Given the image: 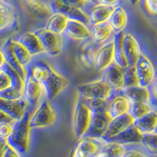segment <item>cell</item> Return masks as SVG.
Instances as JSON below:
<instances>
[{
	"instance_id": "cell-1",
	"label": "cell",
	"mask_w": 157,
	"mask_h": 157,
	"mask_svg": "<svg viewBox=\"0 0 157 157\" xmlns=\"http://www.w3.org/2000/svg\"><path fill=\"white\" fill-rule=\"evenodd\" d=\"M32 78L44 88L47 99L53 100L68 86V80L44 61H38L28 69Z\"/></svg>"
},
{
	"instance_id": "cell-2",
	"label": "cell",
	"mask_w": 157,
	"mask_h": 157,
	"mask_svg": "<svg viewBox=\"0 0 157 157\" xmlns=\"http://www.w3.org/2000/svg\"><path fill=\"white\" fill-rule=\"evenodd\" d=\"M31 114L26 112L24 117L14 123L13 131L7 139L10 146L14 148L20 154L25 153L29 151L30 145V132L29 126Z\"/></svg>"
},
{
	"instance_id": "cell-3",
	"label": "cell",
	"mask_w": 157,
	"mask_h": 157,
	"mask_svg": "<svg viewBox=\"0 0 157 157\" xmlns=\"http://www.w3.org/2000/svg\"><path fill=\"white\" fill-rule=\"evenodd\" d=\"M91 112L83 101V98L78 95L72 117V128L77 138H82L86 134L91 120Z\"/></svg>"
},
{
	"instance_id": "cell-4",
	"label": "cell",
	"mask_w": 157,
	"mask_h": 157,
	"mask_svg": "<svg viewBox=\"0 0 157 157\" xmlns=\"http://www.w3.org/2000/svg\"><path fill=\"white\" fill-rule=\"evenodd\" d=\"M77 90L78 95L85 99L109 101L116 94V91L102 79L78 86Z\"/></svg>"
},
{
	"instance_id": "cell-5",
	"label": "cell",
	"mask_w": 157,
	"mask_h": 157,
	"mask_svg": "<svg viewBox=\"0 0 157 157\" xmlns=\"http://www.w3.org/2000/svg\"><path fill=\"white\" fill-rule=\"evenodd\" d=\"M56 121V113L50 100L43 99L34 113L31 116L29 126L31 129L50 127Z\"/></svg>"
},
{
	"instance_id": "cell-6",
	"label": "cell",
	"mask_w": 157,
	"mask_h": 157,
	"mask_svg": "<svg viewBox=\"0 0 157 157\" xmlns=\"http://www.w3.org/2000/svg\"><path fill=\"white\" fill-rule=\"evenodd\" d=\"M106 142L101 138L82 137L71 153V157H97Z\"/></svg>"
},
{
	"instance_id": "cell-7",
	"label": "cell",
	"mask_w": 157,
	"mask_h": 157,
	"mask_svg": "<svg viewBox=\"0 0 157 157\" xmlns=\"http://www.w3.org/2000/svg\"><path fill=\"white\" fill-rule=\"evenodd\" d=\"M33 32L39 38L45 52L49 55L57 56L61 53L63 46L61 35L56 34L45 29H36Z\"/></svg>"
},
{
	"instance_id": "cell-8",
	"label": "cell",
	"mask_w": 157,
	"mask_h": 157,
	"mask_svg": "<svg viewBox=\"0 0 157 157\" xmlns=\"http://www.w3.org/2000/svg\"><path fill=\"white\" fill-rule=\"evenodd\" d=\"M50 6L54 13H61L68 20L77 21L89 26L90 25V18L82 10L74 7L66 2V1H51Z\"/></svg>"
},
{
	"instance_id": "cell-9",
	"label": "cell",
	"mask_w": 157,
	"mask_h": 157,
	"mask_svg": "<svg viewBox=\"0 0 157 157\" xmlns=\"http://www.w3.org/2000/svg\"><path fill=\"white\" fill-rule=\"evenodd\" d=\"M91 120L89 128L84 137H90L94 138H101L105 134L111 119L107 112H98L91 113Z\"/></svg>"
},
{
	"instance_id": "cell-10",
	"label": "cell",
	"mask_w": 157,
	"mask_h": 157,
	"mask_svg": "<svg viewBox=\"0 0 157 157\" xmlns=\"http://www.w3.org/2000/svg\"><path fill=\"white\" fill-rule=\"evenodd\" d=\"M21 5L32 19L44 21L48 20L54 14L50 2L39 0H27L21 2Z\"/></svg>"
},
{
	"instance_id": "cell-11",
	"label": "cell",
	"mask_w": 157,
	"mask_h": 157,
	"mask_svg": "<svg viewBox=\"0 0 157 157\" xmlns=\"http://www.w3.org/2000/svg\"><path fill=\"white\" fill-rule=\"evenodd\" d=\"M139 86L148 88L155 78V71L153 64L148 57L141 54L135 64Z\"/></svg>"
},
{
	"instance_id": "cell-12",
	"label": "cell",
	"mask_w": 157,
	"mask_h": 157,
	"mask_svg": "<svg viewBox=\"0 0 157 157\" xmlns=\"http://www.w3.org/2000/svg\"><path fill=\"white\" fill-rule=\"evenodd\" d=\"M89 8L85 11L90 18V25H96L109 21L116 7L97 3L96 1H88Z\"/></svg>"
},
{
	"instance_id": "cell-13",
	"label": "cell",
	"mask_w": 157,
	"mask_h": 157,
	"mask_svg": "<svg viewBox=\"0 0 157 157\" xmlns=\"http://www.w3.org/2000/svg\"><path fill=\"white\" fill-rule=\"evenodd\" d=\"M114 62V41L113 39L98 49L94 65L98 71H103Z\"/></svg>"
},
{
	"instance_id": "cell-14",
	"label": "cell",
	"mask_w": 157,
	"mask_h": 157,
	"mask_svg": "<svg viewBox=\"0 0 157 157\" xmlns=\"http://www.w3.org/2000/svg\"><path fill=\"white\" fill-rule=\"evenodd\" d=\"M43 86L32 78L29 71L27 70V77L25 81L24 87V98L28 103L32 106L37 105L43 94Z\"/></svg>"
},
{
	"instance_id": "cell-15",
	"label": "cell",
	"mask_w": 157,
	"mask_h": 157,
	"mask_svg": "<svg viewBox=\"0 0 157 157\" xmlns=\"http://www.w3.org/2000/svg\"><path fill=\"white\" fill-rule=\"evenodd\" d=\"M29 105L25 98L17 101H8L0 98V109L16 121L21 120L26 113Z\"/></svg>"
},
{
	"instance_id": "cell-16",
	"label": "cell",
	"mask_w": 157,
	"mask_h": 157,
	"mask_svg": "<svg viewBox=\"0 0 157 157\" xmlns=\"http://www.w3.org/2000/svg\"><path fill=\"white\" fill-rule=\"evenodd\" d=\"M134 123V118L130 116L129 113L120 116L119 117H116L113 120H111L109 125L107 131L105 134L103 136L101 139L106 142V141L112 137H115L116 135L119 134L123 131L124 130L129 127L130 126L133 125Z\"/></svg>"
},
{
	"instance_id": "cell-17",
	"label": "cell",
	"mask_w": 157,
	"mask_h": 157,
	"mask_svg": "<svg viewBox=\"0 0 157 157\" xmlns=\"http://www.w3.org/2000/svg\"><path fill=\"white\" fill-rule=\"evenodd\" d=\"M102 80L113 88L116 92L123 89V68L113 63L103 71Z\"/></svg>"
},
{
	"instance_id": "cell-18",
	"label": "cell",
	"mask_w": 157,
	"mask_h": 157,
	"mask_svg": "<svg viewBox=\"0 0 157 157\" xmlns=\"http://www.w3.org/2000/svg\"><path fill=\"white\" fill-rule=\"evenodd\" d=\"M64 34L75 41H84L92 37L87 25L77 21L68 20Z\"/></svg>"
},
{
	"instance_id": "cell-19",
	"label": "cell",
	"mask_w": 157,
	"mask_h": 157,
	"mask_svg": "<svg viewBox=\"0 0 157 157\" xmlns=\"http://www.w3.org/2000/svg\"><path fill=\"white\" fill-rule=\"evenodd\" d=\"M123 47L128 65H135L139 57L141 55V47L135 37L130 33H126L123 39Z\"/></svg>"
},
{
	"instance_id": "cell-20",
	"label": "cell",
	"mask_w": 157,
	"mask_h": 157,
	"mask_svg": "<svg viewBox=\"0 0 157 157\" xmlns=\"http://www.w3.org/2000/svg\"><path fill=\"white\" fill-rule=\"evenodd\" d=\"M130 108V101L127 98L119 94L114 95L109 101L107 108V113L109 117L113 120L115 118L128 113Z\"/></svg>"
},
{
	"instance_id": "cell-21",
	"label": "cell",
	"mask_w": 157,
	"mask_h": 157,
	"mask_svg": "<svg viewBox=\"0 0 157 157\" xmlns=\"http://www.w3.org/2000/svg\"><path fill=\"white\" fill-rule=\"evenodd\" d=\"M142 138L143 134L133 124L115 137L107 140L106 142H116L125 145H128V144L141 143Z\"/></svg>"
},
{
	"instance_id": "cell-22",
	"label": "cell",
	"mask_w": 157,
	"mask_h": 157,
	"mask_svg": "<svg viewBox=\"0 0 157 157\" xmlns=\"http://www.w3.org/2000/svg\"><path fill=\"white\" fill-rule=\"evenodd\" d=\"M17 20L14 6L7 1L0 0V32L11 27Z\"/></svg>"
},
{
	"instance_id": "cell-23",
	"label": "cell",
	"mask_w": 157,
	"mask_h": 157,
	"mask_svg": "<svg viewBox=\"0 0 157 157\" xmlns=\"http://www.w3.org/2000/svg\"><path fill=\"white\" fill-rule=\"evenodd\" d=\"M12 43L13 39H9L4 43L3 47H2V51L4 54V57H5L6 63L9 66H10L13 69H14L19 74L20 76L21 77L22 79L25 81L26 77H27V70L25 69V68H24L17 60L16 57L13 54V51Z\"/></svg>"
},
{
	"instance_id": "cell-24",
	"label": "cell",
	"mask_w": 157,
	"mask_h": 157,
	"mask_svg": "<svg viewBox=\"0 0 157 157\" xmlns=\"http://www.w3.org/2000/svg\"><path fill=\"white\" fill-rule=\"evenodd\" d=\"M134 125L142 134L155 133L157 128V110H152L142 117L134 120Z\"/></svg>"
},
{
	"instance_id": "cell-25",
	"label": "cell",
	"mask_w": 157,
	"mask_h": 157,
	"mask_svg": "<svg viewBox=\"0 0 157 157\" xmlns=\"http://www.w3.org/2000/svg\"><path fill=\"white\" fill-rule=\"evenodd\" d=\"M17 42L21 43L32 54V57L46 53L39 38L35 35L33 32H27L22 34L20 36Z\"/></svg>"
},
{
	"instance_id": "cell-26",
	"label": "cell",
	"mask_w": 157,
	"mask_h": 157,
	"mask_svg": "<svg viewBox=\"0 0 157 157\" xmlns=\"http://www.w3.org/2000/svg\"><path fill=\"white\" fill-rule=\"evenodd\" d=\"M118 92L127 98L130 102H143L149 104L150 94L148 88L137 86L123 89Z\"/></svg>"
},
{
	"instance_id": "cell-27",
	"label": "cell",
	"mask_w": 157,
	"mask_h": 157,
	"mask_svg": "<svg viewBox=\"0 0 157 157\" xmlns=\"http://www.w3.org/2000/svg\"><path fill=\"white\" fill-rule=\"evenodd\" d=\"M128 21V17L126 10L122 6H117L109 17L108 22L116 33L123 32Z\"/></svg>"
},
{
	"instance_id": "cell-28",
	"label": "cell",
	"mask_w": 157,
	"mask_h": 157,
	"mask_svg": "<svg viewBox=\"0 0 157 157\" xmlns=\"http://www.w3.org/2000/svg\"><path fill=\"white\" fill-rule=\"evenodd\" d=\"M126 33L123 32L116 33L113 38L114 41V61L121 68H126L129 66L124 53L123 39Z\"/></svg>"
},
{
	"instance_id": "cell-29",
	"label": "cell",
	"mask_w": 157,
	"mask_h": 157,
	"mask_svg": "<svg viewBox=\"0 0 157 157\" xmlns=\"http://www.w3.org/2000/svg\"><path fill=\"white\" fill-rule=\"evenodd\" d=\"M90 31L92 36L91 38L96 43H102L106 41L113 32V29L108 21L93 25Z\"/></svg>"
},
{
	"instance_id": "cell-30",
	"label": "cell",
	"mask_w": 157,
	"mask_h": 157,
	"mask_svg": "<svg viewBox=\"0 0 157 157\" xmlns=\"http://www.w3.org/2000/svg\"><path fill=\"white\" fill-rule=\"evenodd\" d=\"M68 19L61 13H54L48 20L46 24L45 29L54 32L56 34L61 35L64 33L66 28Z\"/></svg>"
},
{
	"instance_id": "cell-31",
	"label": "cell",
	"mask_w": 157,
	"mask_h": 157,
	"mask_svg": "<svg viewBox=\"0 0 157 157\" xmlns=\"http://www.w3.org/2000/svg\"><path fill=\"white\" fill-rule=\"evenodd\" d=\"M127 152L124 145L116 142H106L97 157H123Z\"/></svg>"
},
{
	"instance_id": "cell-32",
	"label": "cell",
	"mask_w": 157,
	"mask_h": 157,
	"mask_svg": "<svg viewBox=\"0 0 157 157\" xmlns=\"http://www.w3.org/2000/svg\"><path fill=\"white\" fill-rule=\"evenodd\" d=\"M12 46L13 51V54H14L17 60L24 68H25V66L28 65L32 61V54L17 41L13 40Z\"/></svg>"
},
{
	"instance_id": "cell-33",
	"label": "cell",
	"mask_w": 157,
	"mask_h": 157,
	"mask_svg": "<svg viewBox=\"0 0 157 157\" xmlns=\"http://www.w3.org/2000/svg\"><path fill=\"white\" fill-rule=\"evenodd\" d=\"M153 110L150 104L143 103V102H130L128 113L134 118V120H137L143 116L146 115Z\"/></svg>"
},
{
	"instance_id": "cell-34",
	"label": "cell",
	"mask_w": 157,
	"mask_h": 157,
	"mask_svg": "<svg viewBox=\"0 0 157 157\" xmlns=\"http://www.w3.org/2000/svg\"><path fill=\"white\" fill-rule=\"evenodd\" d=\"M123 89L139 86L135 65L128 66L126 68H123Z\"/></svg>"
},
{
	"instance_id": "cell-35",
	"label": "cell",
	"mask_w": 157,
	"mask_h": 157,
	"mask_svg": "<svg viewBox=\"0 0 157 157\" xmlns=\"http://www.w3.org/2000/svg\"><path fill=\"white\" fill-rule=\"evenodd\" d=\"M0 69L2 72H4V73L8 75V77H9L11 81V86L20 90L24 91L25 81L22 79L21 77L20 76L19 74L14 69H13L6 63Z\"/></svg>"
},
{
	"instance_id": "cell-36",
	"label": "cell",
	"mask_w": 157,
	"mask_h": 157,
	"mask_svg": "<svg viewBox=\"0 0 157 157\" xmlns=\"http://www.w3.org/2000/svg\"><path fill=\"white\" fill-rule=\"evenodd\" d=\"M109 101L100 100V99H85L83 101L91 113H98V112H107Z\"/></svg>"
},
{
	"instance_id": "cell-37",
	"label": "cell",
	"mask_w": 157,
	"mask_h": 157,
	"mask_svg": "<svg viewBox=\"0 0 157 157\" xmlns=\"http://www.w3.org/2000/svg\"><path fill=\"white\" fill-rule=\"evenodd\" d=\"M141 144L152 155H157V134H143Z\"/></svg>"
},
{
	"instance_id": "cell-38",
	"label": "cell",
	"mask_w": 157,
	"mask_h": 157,
	"mask_svg": "<svg viewBox=\"0 0 157 157\" xmlns=\"http://www.w3.org/2000/svg\"><path fill=\"white\" fill-rule=\"evenodd\" d=\"M24 98V91L16 88L10 87L0 91V98L8 101H17Z\"/></svg>"
},
{
	"instance_id": "cell-39",
	"label": "cell",
	"mask_w": 157,
	"mask_h": 157,
	"mask_svg": "<svg viewBox=\"0 0 157 157\" xmlns=\"http://www.w3.org/2000/svg\"><path fill=\"white\" fill-rule=\"evenodd\" d=\"M148 89L150 94V105L157 109V75Z\"/></svg>"
},
{
	"instance_id": "cell-40",
	"label": "cell",
	"mask_w": 157,
	"mask_h": 157,
	"mask_svg": "<svg viewBox=\"0 0 157 157\" xmlns=\"http://www.w3.org/2000/svg\"><path fill=\"white\" fill-rule=\"evenodd\" d=\"M97 51H95L92 46H87V47H85L83 49V53H82L83 61L86 63H89L90 64H94Z\"/></svg>"
},
{
	"instance_id": "cell-41",
	"label": "cell",
	"mask_w": 157,
	"mask_h": 157,
	"mask_svg": "<svg viewBox=\"0 0 157 157\" xmlns=\"http://www.w3.org/2000/svg\"><path fill=\"white\" fill-rule=\"evenodd\" d=\"M13 127V125L11 123H0V138L7 140L12 133Z\"/></svg>"
},
{
	"instance_id": "cell-42",
	"label": "cell",
	"mask_w": 157,
	"mask_h": 157,
	"mask_svg": "<svg viewBox=\"0 0 157 157\" xmlns=\"http://www.w3.org/2000/svg\"><path fill=\"white\" fill-rule=\"evenodd\" d=\"M11 81L8 75L4 72H2L0 75V91L3 90L5 89L10 87Z\"/></svg>"
},
{
	"instance_id": "cell-43",
	"label": "cell",
	"mask_w": 157,
	"mask_h": 157,
	"mask_svg": "<svg viewBox=\"0 0 157 157\" xmlns=\"http://www.w3.org/2000/svg\"><path fill=\"white\" fill-rule=\"evenodd\" d=\"M145 6L148 12L152 14L157 16V1L156 0H148L145 2Z\"/></svg>"
},
{
	"instance_id": "cell-44",
	"label": "cell",
	"mask_w": 157,
	"mask_h": 157,
	"mask_svg": "<svg viewBox=\"0 0 157 157\" xmlns=\"http://www.w3.org/2000/svg\"><path fill=\"white\" fill-rule=\"evenodd\" d=\"M2 157H21V154L16 151L13 148L10 146L7 145L5 151H4L3 154H2Z\"/></svg>"
},
{
	"instance_id": "cell-45",
	"label": "cell",
	"mask_w": 157,
	"mask_h": 157,
	"mask_svg": "<svg viewBox=\"0 0 157 157\" xmlns=\"http://www.w3.org/2000/svg\"><path fill=\"white\" fill-rule=\"evenodd\" d=\"M16 120H13V118H11L10 116H8L7 114H6L4 112H2V111L0 109V123H11L13 125H14V123H16Z\"/></svg>"
},
{
	"instance_id": "cell-46",
	"label": "cell",
	"mask_w": 157,
	"mask_h": 157,
	"mask_svg": "<svg viewBox=\"0 0 157 157\" xmlns=\"http://www.w3.org/2000/svg\"><path fill=\"white\" fill-rule=\"evenodd\" d=\"M123 157H146L142 152H141L138 150L136 149H130L127 150L126 154L123 155Z\"/></svg>"
},
{
	"instance_id": "cell-47",
	"label": "cell",
	"mask_w": 157,
	"mask_h": 157,
	"mask_svg": "<svg viewBox=\"0 0 157 157\" xmlns=\"http://www.w3.org/2000/svg\"><path fill=\"white\" fill-rule=\"evenodd\" d=\"M7 145V140L3 139V138H0V157H2V154H3L4 151H5Z\"/></svg>"
},
{
	"instance_id": "cell-48",
	"label": "cell",
	"mask_w": 157,
	"mask_h": 157,
	"mask_svg": "<svg viewBox=\"0 0 157 157\" xmlns=\"http://www.w3.org/2000/svg\"><path fill=\"white\" fill-rule=\"evenodd\" d=\"M5 64H6L5 57H4V54L3 53H2V50H0V68H2Z\"/></svg>"
},
{
	"instance_id": "cell-49",
	"label": "cell",
	"mask_w": 157,
	"mask_h": 157,
	"mask_svg": "<svg viewBox=\"0 0 157 157\" xmlns=\"http://www.w3.org/2000/svg\"><path fill=\"white\" fill-rule=\"evenodd\" d=\"M2 71H1V69H0V75H1V74H2Z\"/></svg>"
},
{
	"instance_id": "cell-50",
	"label": "cell",
	"mask_w": 157,
	"mask_h": 157,
	"mask_svg": "<svg viewBox=\"0 0 157 157\" xmlns=\"http://www.w3.org/2000/svg\"><path fill=\"white\" fill-rule=\"evenodd\" d=\"M155 134H157V128H156V130H155Z\"/></svg>"
},
{
	"instance_id": "cell-51",
	"label": "cell",
	"mask_w": 157,
	"mask_h": 157,
	"mask_svg": "<svg viewBox=\"0 0 157 157\" xmlns=\"http://www.w3.org/2000/svg\"><path fill=\"white\" fill-rule=\"evenodd\" d=\"M146 157H148V156H146Z\"/></svg>"
}]
</instances>
